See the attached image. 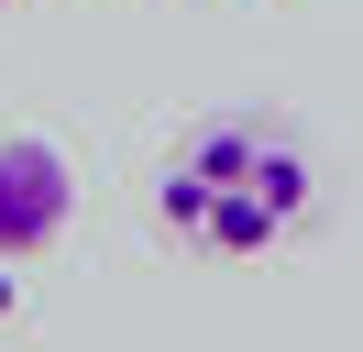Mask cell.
<instances>
[{"label": "cell", "instance_id": "6da1fadb", "mask_svg": "<svg viewBox=\"0 0 363 352\" xmlns=\"http://www.w3.org/2000/svg\"><path fill=\"white\" fill-rule=\"evenodd\" d=\"M155 220L199 253H264L308 220V154L264 121H199L155 176Z\"/></svg>", "mask_w": 363, "mask_h": 352}, {"label": "cell", "instance_id": "7a4b0ae2", "mask_svg": "<svg viewBox=\"0 0 363 352\" xmlns=\"http://www.w3.org/2000/svg\"><path fill=\"white\" fill-rule=\"evenodd\" d=\"M67 220H77L67 154H55L45 132H11V143H0V253H11V264L55 253V242H67Z\"/></svg>", "mask_w": 363, "mask_h": 352}, {"label": "cell", "instance_id": "3957f363", "mask_svg": "<svg viewBox=\"0 0 363 352\" xmlns=\"http://www.w3.org/2000/svg\"><path fill=\"white\" fill-rule=\"evenodd\" d=\"M11 308H23V275H11V253H0V319H11Z\"/></svg>", "mask_w": 363, "mask_h": 352}, {"label": "cell", "instance_id": "277c9868", "mask_svg": "<svg viewBox=\"0 0 363 352\" xmlns=\"http://www.w3.org/2000/svg\"><path fill=\"white\" fill-rule=\"evenodd\" d=\"M0 11H11V0H0Z\"/></svg>", "mask_w": 363, "mask_h": 352}]
</instances>
